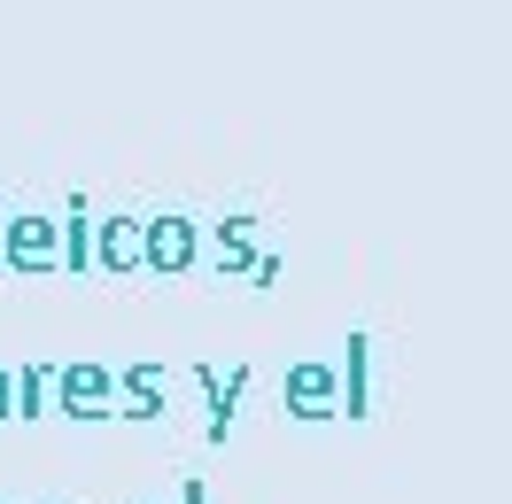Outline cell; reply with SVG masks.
Wrapping results in <instances>:
<instances>
[{
	"label": "cell",
	"mask_w": 512,
	"mask_h": 504,
	"mask_svg": "<svg viewBox=\"0 0 512 504\" xmlns=\"http://www.w3.org/2000/svg\"><path fill=\"white\" fill-rule=\"evenodd\" d=\"M0 264H16V272H63V218H24L0 225Z\"/></svg>",
	"instance_id": "6da1fadb"
},
{
	"label": "cell",
	"mask_w": 512,
	"mask_h": 504,
	"mask_svg": "<svg viewBox=\"0 0 512 504\" xmlns=\"http://www.w3.org/2000/svg\"><path fill=\"white\" fill-rule=\"evenodd\" d=\"M55 411L63 419H117V373L109 365H63L55 373Z\"/></svg>",
	"instance_id": "7a4b0ae2"
},
{
	"label": "cell",
	"mask_w": 512,
	"mask_h": 504,
	"mask_svg": "<svg viewBox=\"0 0 512 504\" xmlns=\"http://www.w3.org/2000/svg\"><path fill=\"white\" fill-rule=\"evenodd\" d=\"M148 264L156 272H194L202 264V233H194L187 210H156L148 218Z\"/></svg>",
	"instance_id": "3957f363"
},
{
	"label": "cell",
	"mask_w": 512,
	"mask_h": 504,
	"mask_svg": "<svg viewBox=\"0 0 512 504\" xmlns=\"http://www.w3.org/2000/svg\"><path fill=\"white\" fill-rule=\"evenodd\" d=\"M202 404H210V442H233V419H241V396H249V365H202Z\"/></svg>",
	"instance_id": "277c9868"
},
{
	"label": "cell",
	"mask_w": 512,
	"mask_h": 504,
	"mask_svg": "<svg viewBox=\"0 0 512 504\" xmlns=\"http://www.w3.org/2000/svg\"><path fill=\"white\" fill-rule=\"evenodd\" d=\"M94 264L101 272H140L148 264V218H101L94 225Z\"/></svg>",
	"instance_id": "5b68a950"
},
{
	"label": "cell",
	"mask_w": 512,
	"mask_h": 504,
	"mask_svg": "<svg viewBox=\"0 0 512 504\" xmlns=\"http://www.w3.org/2000/svg\"><path fill=\"white\" fill-rule=\"evenodd\" d=\"M117 419H163V365H125L117 373Z\"/></svg>",
	"instance_id": "8992f818"
},
{
	"label": "cell",
	"mask_w": 512,
	"mask_h": 504,
	"mask_svg": "<svg viewBox=\"0 0 512 504\" xmlns=\"http://www.w3.org/2000/svg\"><path fill=\"white\" fill-rule=\"evenodd\" d=\"M288 411L295 419H326V411H334V373H326V365H295L288 373Z\"/></svg>",
	"instance_id": "52a82bcc"
},
{
	"label": "cell",
	"mask_w": 512,
	"mask_h": 504,
	"mask_svg": "<svg viewBox=\"0 0 512 504\" xmlns=\"http://www.w3.org/2000/svg\"><path fill=\"white\" fill-rule=\"evenodd\" d=\"M63 272H94V210H86V194L63 202Z\"/></svg>",
	"instance_id": "ba28073f"
},
{
	"label": "cell",
	"mask_w": 512,
	"mask_h": 504,
	"mask_svg": "<svg viewBox=\"0 0 512 504\" xmlns=\"http://www.w3.org/2000/svg\"><path fill=\"white\" fill-rule=\"evenodd\" d=\"M55 373L63 365H24L16 373V419H47L55 411Z\"/></svg>",
	"instance_id": "9c48e42d"
},
{
	"label": "cell",
	"mask_w": 512,
	"mask_h": 504,
	"mask_svg": "<svg viewBox=\"0 0 512 504\" xmlns=\"http://www.w3.org/2000/svg\"><path fill=\"white\" fill-rule=\"evenodd\" d=\"M249 241H256V225L241 218V210H233V218H218V272H233V280H241V272H256Z\"/></svg>",
	"instance_id": "30bf717a"
},
{
	"label": "cell",
	"mask_w": 512,
	"mask_h": 504,
	"mask_svg": "<svg viewBox=\"0 0 512 504\" xmlns=\"http://www.w3.org/2000/svg\"><path fill=\"white\" fill-rule=\"evenodd\" d=\"M0 419H16V373L0 365Z\"/></svg>",
	"instance_id": "8fae6325"
},
{
	"label": "cell",
	"mask_w": 512,
	"mask_h": 504,
	"mask_svg": "<svg viewBox=\"0 0 512 504\" xmlns=\"http://www.w3.org/2000/svg\"><path fill=\"white\" fill-rule=\"evenodd\" d=\"M179 504H210V489H202V481H179Z\"/></svg>",
	"instance_id": "7c38bea8"
},
{
	"label": "cell",
	"mask_w": 512,
	"mask_h": 504,
	"mask_svg": "<svg viewBox=\"0 0 512 504\" xmlns=\"http://www.w3.org/2000/svg\"><path fill=\"white\" fill-rule=\"evenodd\" d=\"M0 225H8V218H0Z\"/></svg>",
	"instance_id": "4fadbf2b"
}]
</instances>
